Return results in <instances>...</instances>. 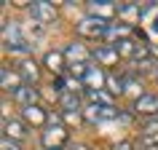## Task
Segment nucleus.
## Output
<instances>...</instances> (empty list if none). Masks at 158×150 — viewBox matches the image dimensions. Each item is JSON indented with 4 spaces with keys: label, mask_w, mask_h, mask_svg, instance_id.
<instances>
[{
    "label": "nucleus",
    "mask_w": 158,
    "mask_h": 150,
    "mask_svg": "<svg viewBox=\"0 0 158 150\" xmlns=\"http://www.w3.org/2000/svg\"><path fill=\"white\" fill-rule=\"evenodd\" d=\"M102 107H105V105H86V110H83V118H86V121H91V123L102 121Z\"/></svg>",
    "instance_id": "obj_21"
},
{
    "label": "nucleus",
    "mask_w": 158,
    "mask_h": 150,
    "mask_svg": "<svg viewBox=\"0 0 158 150\" xmlns=\"http://www.w3.org/2000/svg\"><path fill=\"white\" fill-rule=\"evenodd\" d=\"M30 16L35 19V24H46V22H54L59 16V11L54 3H30Z\"/></svg>",
    "instance_id": "obj_4"
},
{
    "label": "nucleus",
    "mask_w": 158,
    "mask_h": 150,
    "mask_svg": "<svg viewBox=\"0 0 158 150\" xmlns=\"http://www.w3.org/2000/svg\"><path fill=\"white\" fill-rule=\"evenodd\" d=\"M150 30H153V32H156V35H158V16H156V19H153V24H150Z\"/></svg>",
    "instance_id": "obj_26"
},
{
    "label": "nucleus",
    "mask_w": 158,
    "mask_h": 150,
    "mask_svg": "<svg viewBox=\"0 0 158 150\" xmlns=\"http://www.w3.org/2000/svg\"><path fill=\"white\" fill-rule=\"evenodd\" d=\"M59 102H62V110L64 113H78L81 107V94H59Z\"/></svg>",
    "instance_id": "obj_19"
},
{
    "label": "nucleus",
    "mask_w": 158,
    "mask_h": 150,
    "mask_svg": "<svg viewBox=\"0 0 158 150\" xmlns=\"http://www.w3.org/2000/svg\"><path fill=\"white\" fill-rule=\"evenodd\" d=\"M145 83H142V78H137V75H126L123 78V97H131L134 102L139 99V97H145Z\"/></svg>",
    "instance_id": "obj_10"
},
{
    "label": "nucleus",
    "mask_w": 158,
    "mask_h": 150,
    "mask_svg": "<svg viewBox=\"0 0 158 150\" xmlns=\"http://www.w3.org/2000/svg\"><path fill=\"white\" fill-rule=\"evenodd\" d=\"M64 54H67V62H70V65H83L86 59H89V51H86L81 43H70L64 48Z\"/></svg>",
    "instance_id": "obj_16"
},
{
    "label": "nucleus",
    "mask_w": 158,
    "mask_h": 150,
    "mask_svg": "<svg viewBox=\"0 0 158 150\" xmlns=\"http://www.w3.org/2000/svg\"><path fill=\"white\" fill-rule=\"evenodd\" d=\"M46 67H48L51 73H56V75H64V65H67V54L64 51H59V48H51L48 54H46Z\"/></svg>",
    "instance_id": "obj_11"
},
{
    "label": "nucleus",
    "mask_w": 158,
    "mask_h": 150,
    "mask_svg": "<svg viewBox=\"0 0 158 150\" xmlns=\"http://www.w3.org/2000/svg\"><path fill=\"white\" fill-rule=\"evenodd\" d=\"M94 59L99 62V67H115L118 59H121V54H118V48L113 46V43H107V46L94 48Z\"/></svg>",
    "instance_id": "obj_7"
},
{
    "label": "nucleus",
    "mask_w": 158,
    "mask_h": 150,
    "mask_svg": "<svg viewBox=\"0 0 158 150\" xmlns=\"http://www.w3.org/2000/svg\"><path fill=\"white\" fill-rule=\"evenodd\" d=\"M107 91L113 94V97L123 94V78H118V75H107Z\"/></svg>",
    "instance_id": "obj_23"
},
{
    "label": "nucleus",
    "mask_w": 158,
    "mask_h": 150,
    "mask_svg": "<svg viewBox=\"0 0 158 150\" xmlns=\"http://www.w3.org/2000/svg\"><path fill=\"white\" fill-rule=\"evenodd\" d=\"M3 46L8 51H14V54H30V48H32V43L24 38V30L19 24H6V30H3Z\"/></svg>",
    "instance_id": "obj_1"
},
{
    "label": "nucleus",
    "mask_w": 158,
    "mask_h": 150,
    "mask_svg": "<svg viewBox=\"0 0 158 150\" xmlns=\"http://www.w3.org/2000/svg\"><path fill=\"white\" fill-rule=\"evenodd\" d=\"M16 70L22 73L24 83H30V86H32L35 81L40 78V67H38V62H35V59H24V62H22V65H19Z\"/></svg>",
    "instance_id": "obj_14"
},
{
    "label": "nucleus",
    "mask_w": 158,
    "mask_h": 150,
    "mask_svg": "<svg viewBox=\"0 0 158 150\" xmlns=\"http://www.w3.org/2000/svg\"><path fill=\"white\" fill-rule=\"evenodd\" d=\"M91 105H113V94L110 91H86Z\"/></svg>",
    "instance_id": "obj_20"
},
{
    "label": "nucleus",
    "mask_w": 158,
    "mask_h": 150,
    "mask_svg": "<svg viewBox=\"0 0 158 150\" xmlns=\"http://www.w3.org/2000/svg\"><path fill=\"white\" fill-rule=\"evenodd\" d=\"M113 150H134V145L129 140H121V142H115V145H113Z\"/></svg>",
    "instance_id": "obj_25"
},
{
    "label": "nucleus",
    "mask_w": 158,
    "mask_h": 150,
    "mask_svg": "<svg viewBox=\"0 0 158 150\" xmlns=\"http://www.w3.org/2000/svg\"><path fill=\"white\" fill-rule=\"evenodd\" d=\"M142 150H158V145H142Z\"/></svg>",
    "instance_id": "obj_28"
},
{
    "label": "nucleus",
    "mask_w": 158,
    "mask_h": 150,
    "mask_svg": "<svg viewBox=\"0 0 158 150\" xmlns=\"http://www.w3.org/2000/svg\"><path fill=\"white\" fill-rule=\"evenodd\" d=\"M129 38H131V27L129 24H113L107 30V40L121 43V40H129Z\"/></svg>",
    "instance_id": "obj_18"
},
{
    "label": "nucleus",
    "mask_w": 158,
    "mask_h": 150,
    "mask_svg": "<svg viewBox=\"0 0 158 150\" xmlns=\"http://www.w3.org/2000/svg\"><path fill=\"white\" fill-rule=\"evenodd\" d=\"M3 134H6L8 140L19 142V140H24V137H27V123H24V121H16V118H8V121L3 123Z\"/></svg>",
    "instance_id": "obj_13"
},
{
    "label": "nucleus",
    "mask_w": 158,
    "mask_h": 150,
    "mask_svg": "<svg viewBox=\"0 0 158 150\" xmlns=\"http://www.w3.org/2000/svg\"><path fill=\"white\" fill-rule=\"evenodd\" d=\"M107 86V73H102V67H89L83 75V89L86 91H105Z\"/></svg>",
    "instance_id": "obj_5"
},
{
    "label": "nucleus",
    "mask_w": 158,
    "mask_h": 150,
    "mask_svg": "<svg viewBox=\"0 0 158 150\" xmlns=\"http://www.w3.org/2000/svg\"><path fill=\"white\" fill-rule=\"evenodd\" d=\"M134 110L139 115H158V94H145L134 102Z\"/></svg>",
    "instance_id": "obj_12"
},
{
    "label": "nucleus",
    "mask_w": 158,
    "mask_h": 150,
    "mask_svg": "<svg viewBox=\"0 0 158 150\" xmlns=\"http://www.w3.org/2000/svg\"><path fill=\"white\" fill-rule=\"evenodd\" d=\"M107 30L110 24L105 19H97V16H83L75 27V32L81 38H89V40H97V38H107Z\"/></svg>",
    "instance_id": "obj_2"
},
{
    "label": "nucleus",
    "mask_w": 158,
    "mask_h": 150,
    "mask_svg": "<svg viewBox=\"0 0 158 150\" xmlns=\"http://www.w3.org/2000/svg\"><path fill=\"white\" fill-rule=\"evenodd\" d=\"M118 14L126 16V19H137L139 16V6H137V3H121V6H118Z\"/></svg>",
    "instance_id": "obj_22"
},
{
    "label": "nucleus",
    "mask_w": 158,
    "mask_h": 150,
    "mask_svg": "<svg viewBox=\"0 0 158 150\" xmlns=\"http://www.w3.org/2000/svg\"><path fill=\"white\" fill-rule=\"evenodd\" d=\"M150 54H153V59H158V43L153 46V48H150Z\"/></svg>",
    "instance_id": "obj_27"
},
{
    "label": "nucleus",
    "mask_w": 158,
    "mask_h": 150,
    "mask_svg": "<svg viewBox=\"0 0 158 150\" xmlns=\"http://www.w3.org/2000/svg\"><path fill=\"white\" fill-rule=\"evenodd\" d=\"M142 140L145 145H158V118H148L142 126Z\"/></svg>",
    "instance_id": "obj_17"
},
{
    "label": "nucleus",
    "mask_w": 158,
    "mask_h": 150,
    "mask_svg": "<svg viewBox=\"0 0 158 150\" xmlns=\"http://www.w3.org/2000/svg\"><path fill=\"white\" fill-rule=\"evenodd\" d=\"M19 86H24L22 73H19V70H11V67H3V73H0V89L8 91V94H14Z\"/></svg>",
    "instance_id": "obj_6"
},
{
    "label": "nucleus",
    "mask_w": 158,
    "mask_h": 150,
    "mask_svg": "<svg viewBox=\"0 0 158 150\" xmlns=\"http://www.w3.org/2000/svg\"><path fill=\"white\" fill-rule=\"evenodd\" d=\"M70 150H89V148H86V145H73Z\"/></svg>",
    "instance_id": "obj_29"
},
{
    "label": "nucleus",
    "mask_w": 158,
    "mask_h": 150,
    "mask_svg": "<svg viewBox=\"0 0 158 150\" xmlns=\"http://www.w3.org/2000/svg\"><path fill=\"white\" fill-rule=\"evenodd\" d=\"M89 8H91V16L105 19V22H107L113 14H118V6H115V3H97V0H91V3H89Z\"/></svg>",
    "instance_id": "obj_15"
},
{
    "label": "nucleus",
    "mask_w": 158,
    "mask_h": 150,
    "mask_svg": "<svg viewBox=\"0 0 158 150\" xmlns=\"http://www.w3.org/2000/svg\"><path fill=\"white\" fill-rule=\"evenodd\" d=\"M0 150H22V148H19V142L8 140V137H3V140H0Z\"/></svg>",
    "instance_id": "obj_24"
},
{
    "label": "nucleus",
    "mask_w": 158,
    "mask_h": 150,
    "mask_svg": "<svg viewBox=\"0 0 158 150\" xmlns=\"http://www.w3.org/2000/svg\"><path fill=\"white\" fill-rule=\"evenodd\" d=\"M22 118H24L27 126H46L51 115L40 107V105H32V107H24V110H22Z\"/></svg>",
    "instance_id": "obj_9"
},
{
    "label": "nucleus",
    "mask_w": 158,
    "mask_h": 150,
    "mask_svg": "<svg viewBox=\"0 0 158 150\" xmlns=\"http://www.w3.org/2000/svg\"><path fill=\"white\" fill-rule=\"evenodd\" d=\"M11 99L19 102V105H22V110H24V107H32V105H38V89H35V86H30V83H24V86H19L16 91L11 94Z\"/></svg>",
    "instance_id": "obj_8"
},
{
    "label": "nucleus",
    "mask_w": 158,
    "mask_h": 150,
    "mask_svg": "<svg viewBox=\"0 0 158 150\" xmlns=\"http://www.w3.org/2000/svg\"><path fill=\"white\" fill-rule=\"evenodd\" d=\"M40 142H43V148H46V150H62V145L67 142L64 126H62V123H48V126H46V131H43V137H40Z\"/></svg>",
    "instance_id": "obj_3"
}]
</instances>
